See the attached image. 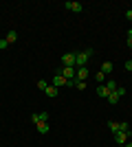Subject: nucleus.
I'll list each match as a JSON object with an SVG mask.
<instances>
[{"instance_id":"obj_19","label":"nucleus","mask_w":132,"mask_h":147,"mask_svg":"<svg viewBox=\"0 0 132 147\" xmlns=\"http://www.w3.org/2000/svg\"><path fill=\"white\" fill-rule=\"evenodd\" d=\"M75 88L77 90H86V81H75Z\"/></svg>"},{"instance_id":"obj_16","label":"nucleus","mask_w":132,"mask_h":147,"mask_svg":"<svg viewBox=\"0 0 132 147\" xmlns=\"http://www.w3.org/2000/svg\"><path fill=\"white\" fill-rule=\"evenodd\" d=\"M108 127H110L112 134H117V132H119V123H117V121H108Z\"/></svg>"},{"instance_id":"obj_11","label":"nucleus","mask_w":132,"mask_h":147,"mask_svg":"<svg viewBox=\"0 0 132 147\" xmlns=\"http://www.w3.org/2000/svg\"><path fill=\"white\" fill-rule=\"evenodd\" d=\"M97 94H99L101 99H108V97H110V90L106 88V84H99V88H97Z\"/></svg>"},{"instance_id":"obj_21","label":"nucleus","mask_w":132,"mask_h":147,"mask_svg":"<svg viewBox=\"0 0 132 147\" xmlns=\"http://www.w3.org/2000/svg\"><path fill=\"white\" fill-rule=\"evenodd\" d=\"M7 46H9V42H7L5 37H2V40H0V51H5V49H7Z\"/></svg>"},{"instance_id":"obj_22","label":"nucleus","mask_w":132,"mask_h":147,"mask_svg":"<svg viewBox=\"0 0 132 147\" xmlns=\"http://www.w3.org/2000/svg\"><path fill=\"white\" fill-rule=\"evenodd\" d=\"M126 70H128V73H132V59L126 61Z\"/></svg>"},{"instance_id":"obj_2","label":"nucleus","mask_w":132,"mask_h":147,"mask_svg":"<svg viewBox=\"0 0 132 147\" xmlns=\"http://www.w3.org/2000/svg\"><path fill=\"white\" fill-rule=\"evenodd\" d=\"M123 94H126V88L119 86L114 92H110V97H108V103H110V105H117V103H119V99L123 97Z\"/></svg>"},{"instance_id":"obj_5","label":"nucleus","mask_w":132,"mask_h":147,"mask_svg":"<svg viewBox=\"0 0 132 147\" xmlns=\"http://www.w3.org/2000/svg\"><path fill=\"white\" fill-rule=\"evenodd\" d=\"M66 81H68L66 77H62L60 73H55V77H53V81H51V86H55L57 90H60V88H64V86H66Z\"/></svg>"},{"instance_id":"obj_8","label":"nucleus","mask_w":132,"mask_h":147,"mask_svg":"<svg viewBox=\"0 0 132 147\" xmlns=\"http://www.w3.org/2000/svg\"><path fill=\"white\" fill-rule=\"evenodd\" d=\"M86 77H88V68H86V66H84V68H77L75 81H86Z\"/></svg>"},{"instance_id":"obj_24","label":"nucleus","mask_w":132,"mask_h":147,"mask_svg":"<svg viewBox=\"0 0 132 147\" xmlns=\"http://www.w3.org/2000/svg\"><path fill=\"white\" fill-rule=\"evenodd\" d=\"M128 49L132 51V37H128Z\"/></svg>"},{"instance_id":"obj_18","label":"nucleus","mask_w":132,"mask_h":147,"mask_svg":"<svg viewBox=\"0 0 132 147\" xmlns=\"http://www.w3.org/2000/svg\"><path fill=\"white\" fill-rule=\"evenodd\" d=\"M119 132H130V125H128L126 121H123V123H119Z\"/></svg>"},{"instance_id":"obj_1","label":"nucleus","mask_w":132,"mask_h":147,"mask_svg":"<svg viewBox=\"0 0 132 147\" xmlns=\"http://www.w3.org/2000/svg\"><path fill=\"white\" fill-rule=\"evenodd\" d=\"M93 57V49H86L82 53H75V68H84Z\"/></svg>"},{"instance_id":"obj_3","label":"nucleus","mask_w":132,"mask_h":147,"mask_svg":"<svg viewBox=\"0 0 132 147\" xmlns=\"http://www.w3.org/2000/svg\"><path fill=\"white\" fill-rule=\"evenodd\" d=\"M57 73L62 75V77H66V79H75V73H77V68H75V66H64L62 70H57Z\"/></svg>"},{"instance_id":"obj_9","label":"nucleus","mask_w":132,"mask_h":147,"mask_svg":"<svg viewBox=\"0 0 132 147\" xmlns=\"http://www.w3.org/2000/svg\"><path fill=\"white\" fill-rule=\"evenodd\" d=\"M66 9H68V11H73V13H79V11H84L82 2H66Z\"/></svg>"},{"instance_id":"obj_7","label":"nucleus","mask_w":132,"mask_h":147,"mask_svg":"<svg viewBox=\"0 0 132 147\" xmlns=\"http://www.w3.org/2000/svg\"><path fill=\"white\" fill-rule=\"evenodd\" d=\"M62 64L64 66H75V53H64L62 55Z\"/></svg>"},{"instance_id":"obj_6","label":"nucleus","mask_w":132,"mask_h":147,"mask_svg":"<svg viewBox=\"0 0 132 147\" xmlns=\"http://www.w3.org/2000/svg\"><path fill=\"white\" fill-rule=\"evenodd\" d=\"M31 121L38 125V123H49V112H38V114H33Z\"/></svg>"},{"instance_id":"obj_4","label":"nucleus","mask_w":132,"mask_h":147,"mask_svg":"<svg viewBox=\"0 0 132 147\" xmlns=\"http://www.w3.org/2000/svg\"><path fill=\"white\" fill-rule=\"evenodd\" d=\"M128 138H130V132H117V134H114V143H117V145L119 147H123L128 143Z\"/></svg>"},{"instance_id":"obj_20","label":"nucleus","mask_w":132,"mask_h":147,"mask_svg":"<svg viewBox=\"0 0 132 147\" xmlns=\"http://www.w3.org/2000/svg\"><path fill=\"white\" fill-rule=\"evenodd\" d=\"M46 86H49V84H46L44 79H40V81H38V88H40V90H46Z\"/></svg>"},{"instance_id":"obj_13","label":"nucleus","mask_w":132,"mask_h":147,"mask_svg":"<svg viewBox=\"0 0 132 147\" xmlns=\"http://www.w3.org/2000/svg\"><path fill=\"white\" fill-rule=\"evenodd\" d=\"M106 88H108V90H110V92H114V90H117V88H119V84H117V81H114V79H110V77H108V79H106Z\"/></svg>"},{"instance_id":"obj_10","label":"nucleus","mask_w":132,"mask_h":147,"mask_svg":"<svg viewBox=\"0 0 132 147\" xmlns=\"http://www.w3.org/2000/svg\"><path fill=\"white\" fill-rule=\"evenodd\" d=\"M99 70H101V73H104V75H106V77H108V75H110V73H112V70H114L112 61H104V64H101V68H99Z\"/></svg>"},{"instance_id":"obj_25","label":"nucleus","mask_w":132,"mask_h":147,"mask_svg":"<svg viewBox=\"0 0 132 147\" xmlns=\"http://www.w3.org/2000/svg\"><path fill=\"white\" fill-rule=\"evenodd\" d=\"M123 147H132V141H128V143H126V145H123Z\"/></svg>"},{"instance_id":"obj_15","label":"nucleus","mask_w":132,"mask_h":147,"mask_svg":"<svg viewBox=\"0 0 132 147\" xmlns=\"http://www.w3.org/2000/svg\"><path fill=\"white\" fill-rule=\"evenodd\" d=\"M35 127H38V132H40V134H46V132H49V123H38Z\"/></svg>"},{"instance_id":"obj_14","label":"nucleus","mask_w":132,"mask_h":147,"mask_svg":"<svg viewBox=\"0 0 132 147\" xmlns=\"http://www.w3.org/2000/svg\"><path fill=\"white\" fill-rule=\"evenodd\" d=\"M5 40H7V42H9V44H13V42H16V40H18V33H16V31H9Z\"/></svg>"},{"instance_id":"obj_23","label":"nucleus","mask_w":132,"mask_h":147,"mask_svg":"<svg viewBox=\"0 0 132 147\" xmlns=\"http://www.w3.org/2000/svg\"><path fill=\"white\" fill-rule=\"evenodd\" d=\"M126 18H128V20L132 22V9H128V11H126Z\"/></svg>"},{"instance_id":"obj_17","label":"nucleus","mask_w":132,"mask_h":147,"mask_svg":"<svg viewBox=\"0 0 132 147\" xmlns=\"http://www.w3.org/2000/svg\"><path fill=\"white\" fill-rule=\"evenodd\" d=\"M95 79L99 81V84H106V79H108V77H106V75H104V73H101V70H99V73L95 75Z\"/></svg>"},{"instance_id":"obj_12","label":"nucleus","mask_w":132,"mask_h":147,"mask_svg":"<svg viewBox=\"0 0 132 147\" xmlns=\"http://www.w3.org/2000/svg\"><path fill=\"white\" fill-rule=\"evenodd\" d=\"M44 94H49L51 99H55L57 94H60V90H57L55 86H46V90H44Z\"/></svg>"}]
</instances>
